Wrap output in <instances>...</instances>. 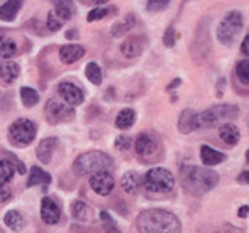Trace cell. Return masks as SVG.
Instances as JSON below:
<instances>
[{
  "label": "cell",
  "mask_w": 249,
  "mask_h": 233,
  "mask_svg": "<svg viewBox=\"0 0 249 233\" xmlns=\"http://www.w3.org/2000/svg\"><path fill=\"white\" fill-rule=\"evenodd\" d=\"M134 26H136V16H134V14H129L124 20H121V22H117V24H114V26H112V29H110L112 37L124 36V34H127Z\"/></svg>",
  "instance_id": "cell-21"
},
{
  "label": "cell",
  "mask_w": 249,
  "mask_h": 233,
  "mask_svg": "<svg viewBox=\"0 0 249 233\" xmlns=\"http://www.w3.org/2000/svg\"><path fill=\"white\" fill-rule=\"evenodd\" d=\"M237 183H239V184H249V169L243 171L239 176H237Z\"/></svg>",
  "instance_id": "cell-39"
},
{
  "label": "cell",
  "mask_w": 249,
  "mask_h": 233,
  "mask_svg": "<svg viewBox=\"0 0 249 233\" xmlns=\"http://www.w3.org/2000/svg\"><path fill=\"white\" fill-rule=\"evenodd\" d=\"M54 16L58 17L61 22H65V20H68L70 17L73 16V12H75V7H73L71 2H56L54 3Z\"/></svg>",
  "instance_id": "cell-27"
},
{
  "label": "cell",
  "mask_w": 249,
  "mask_h": 233,
  "mask_svg": "<svg viewBox=\"0 0 249 233\" xmlns=\"http://www.w3.org/2000/svg\"><path fill=\"white\" fill-rule=\"evenodd\" d=\"M241 53L244 54V56L249 58V34L243 39V46H241Z\"/></svg>",
  "instance_id": "cell-40"
},
{
  "label": "cell",
  "mask_w": 249,
  "mask_h": 233,
  "mask_svg": "<svg viewBox=\"0 0 249 233\" xmlns=\"http://www.w3.org/2000/svg\"><path fill=\"white\" fill-rule=\"evenodd\" d=\"M17 53V44L10 37H0V59H9Z\"/></svg>",
  "instance_id": "cell-28"
},
{
  "label": "cell",
  "mask_w": 249,
  "mask_h": 233,
  "mask_svg": "<svg viewBox=\"0 0 249 233\" xmlns=\"http://www.w3.org/2000/svg\"><path fill=\"white\" fill-rule=\"evenodd\" d=\"M41 218L48 225L58 223L59 218H61V208H59L58 201H54L50 196H44L43 201H41Z\"/></svg>",
  "instance_id": "cell-12"
},
{
  "label": "cell",
  "mask_w": 249,
  "mask_h": 233,
  "mask_svg": "<svg viewBox=\"0 0 249 233\" xmlns=\"http://www.w3.org/2000/svg\"><path fill=\"white\" fill-rule=\"evenodd\" d=\"M227 155L220 151H215L212 149L210 145H202L200 147V159L205 166H217V164H222L226 161Z\"/></svg>",
  "instance_id": "cell-18"
},
{
  "label": "cell",
  "mask_w": 249,
  "mask_h": 233,
  "mask_svg": "<svg viewBox=\"0 0 249 233\" xmlns=\"http://www.w3.org/2000/svg\"><path fill=\"white\" fill-rule=\"evenodd\" d=\"M136 122V112L132 109H124L121 110V112L117 113V117H115V127L117 128H129L132 127Z\"/></svg>",
  "instance_id": "cell-24"
},
{
  "label": "cell",
  "mask_w": 249,
  "mask_h": 233,
  "mask_svg": "<svg viewBox=\"0 0 249 233\" xmlns=\"http://www.w3.org/2000/svg\"><path fill=\"white\" fill-rule=\"evenodd\" d=\"M244 26L243 14L239 10H231L222 17V20L217 26V39L224 46H231L234 43V39L237 37V34L241 32Z\"/></svg>",
  "instance_id": "cell-6"
},
{
  "label": "cell",
  "mask_w": 249,
  "mask_h": 233,
  "mask_svg": "<svg viewBox=\"0 0 249 233\" xmlns=\"http://www.w3.org/2000/svg\"><path fill=\"white\" fill-rule=\"evenodd\" d=\"M37 134V127L29 118H17L9 127V137L17 145H29Z\"/></svg>",
  "instance_id": "cell-7"
},
{
  "label": "cell",
  "mask_w": 249,
  "mask_h": 233,
  "mask_svg": "<svg viewBox=\"0 0 249 233\" xmlns=\"http://www.w3.org/2000/svg\"><path fill=\"white\" fill-rule=\"evenodd\" d=\"M236 78L243 85L249 86V59H241L236 64Z\"/></svg>",
  "instance_id": "cell-32"
},
{
  "label": "cell",
  "mask_w": 249,
  "mask_h": 233,
  "mask_svg": "<svg viewBox=\"0 0 249 233\" xmlns=\"http://www.w3.org/2000/svg\"><path fill=\"white\" fill-rule=\"evenodd\" d=\"M239 117V107L232 103H219L198 113V128H213Z\"/></svg>",
  "instance_id": "cell-4"
},
{
  "label": "cell",
  "mask_w": 249,
  "mask_h": 233,
  "mask_svg": "<svg viewBox=\"0 0 249 233\" xmlns=\"http://www.w3.org/2000/svg\"><path fill=\"white\" fill-rule=\"evenodd\" d=\"M146 47V39L141 36H132L129 39H125L121 46V51L125 58H138L142 54Z\"/></svg>",
  "instance_id": "cell-14"
},
{
  "label": "cell",
  "mask_w": 249,
  "mask_h": 233,
  "mask_svg": "<svg viewBox=\"0 0 249 233\" xmlns=\"http://www.w3.org/2000/svg\"><path fill=\"white\" fill-rule=\"evenodd\" d=\"M219 137H220V140H222L224 144L234 147V145L239 142L241 132H239V128L232 124V122H229V124H224V125H220V127H219Z\"/></svg>",
  "instance_id": "cell-17"
},
{
  "label": "cell",
  "mask_w": 249,
  "mask_h": 233,
  "mask_svg": "<svg viewBox=\"0 0 249 233\" xmlns=\"http://www.w3.org/2000/svg\"><path fill=\"white\" fill-rule=\"evenodd\" d=\"M56 145H58V139H54V137L44 139V140H41V144L37 145L36 154H37V159H39L43 164H48V162L51 161V155H53V152H54Z\"/></svg>",
  "instance_id": "cell-19"
},
{
  "label": "cell",
  "mask_w": 249,
  "mask_h": 233,
  "mask_svg": "<svg viewBox=\"0 0 249 233\" xmlns=\"http://www.w3.org/2000/svg\"><path fill=\"white\" fill-rule=\"evenodd\" d=\"M20 73V68L14 61H0V79L3 83H14Z\"/></svg>",
  "instance_id": "cell-20"
},
{
  "label": "cell",
  "mask_w": 249,
  "mask_h": 233,
  "mask_svg": "<svg viewBox=\"0 0 249 233\" xmlns=\"http://www.w3.org/2000/svg\"><path fill=\"white\" fill-rule=\"evenodd\" d=\"M198 128V113L194 109H185L178 118V130L181 134H192Z\"/></svg>",
  "instance_id": "cell-13"
},
{
  "label": "cell",
  "mask_w": 249,
  "mask_h": 233,
  "mask_svg": "<svg viewBox=\"0 0 249 233\" xmlns=\"http://www.w3.org/2000/svg\"><path fill=\"white\" fill-rule=\"evenodd\" d=\"M65 36H66V39H76V37H78V32H76L75 29H71V31H68Z\"/></svg>",
  "instance_id": "cell-43"
},
{
  "label": "cell",
  "mask_w": 249,
  "mask_h": 233,
  "mask_svg": "<svg viewBox=\"0 0 249 233\" xmlns=\"http://www.w3.org/2000/svg\"><path fill=\"white\" fill-rule=\"evenodd\" d=\"M114 186H115L114 176L108 171L97 172V174H92V177H90V187H92L97 194H100V196L110 194Z\"/></svg>",
  "instance_id": "cell-10"
},
{
  "label": "cell",
  "mask_w": 249,
  "mask_h": 233,
  "mask_svg": "<svg viewBox=\"0 0 249 233\" xmlns=\"http://www.w3.org/2000/svg\"><path fill=\"white\" fill-rule=\"evenodd\" d=\"M20 98H22V103L26 107H34L39 102L37 92L34 88H29V86H24V88L20 90Z\"/></svg>",
  "instance_id": "cell-30"
},
{
  "label": "cell",
  "mask_w": 249,
  "mask_h": 233,
  "mask_svg": "<svg viewBox=\"0 0 249 233\" xmlns=\"http://www.w3.org/2000/svg\"><path fill=\"white\" fill-rule=\"evenodd\" d=\"M85 75H87V78H89V81L93 83V85H100L102 83V69L97 62H89V64H87Z\"/></svg>",
  "instance_id": "cell-31"
},
{
  "label": "cell",
  "mask_w": 249,
  "mask_h": 233,
  "mask_svg": "<svg viewBox=\"0 0 249 233\" xmlns=\"http://www.w3.org/2000/svg\"><path fill=\"white\" fill-rule=\"evenodd\" d=\"M107 233H121L117 230V228H110V230H107Z\"/></svg>",
  "instance_id": "cell-44"
},
{
  "label": "cell",
  "mask_w": 249,
  "mask_h": 233,
  "mask_svg": "<svg viewBox=\"0 0 249 233\" xmlns=\"http://www.w3.org/2000/svg\"><path fill=\"white\" fill-rule=\"evenodd\" d=\"M63 24L65 22H61V20L58 19V17L54 16V12H51L48 14V17H46V26H48V29L53 31V32H56V31H59L63 27Z\"/></svg>",
  "instance_id": "cell-35"
},
{
  "label": "cell",
  "mask_w": 249,
  "mask_h": 233,
  "mask_svg": "<svg viewBox=\"0 0 249 233\" xmlns=\"http://www.w3.org/2000/svg\"><path fill=\"white\" fill-rule=\"evenodd\" d=\"M71 213L76 220L80 221H90L92 220V210L89 204H85L83 201H75L71 206Z\"/></svg>",
  "instance_id": "cell-26"
},
{
  "label": "cell",
  "mask_w": 249,
  "mask_h": 233,
  "mask_svg": "<svg viewBox=\"0 0 249 233\" xmlns=\"http://www.w3.org/2000/svg\"><path fill=\"white\" fill-rule=\"evenodd\" d=\"M134 149L141 157H151L160 151V142L151 134H139L134 142Z\"/></svg>",
  "instance_id": "cell-11"
},
{
  "label": "cell",
  "mask_w": 249,
  "mask_h": 233,
  "mask_svg": "<svg viewBox=\"0 0 249 233\" xmlns=\"http://www.w3.org/2000/svg\"><path fill=\"white\" fill-rule=\"evenodd\" d=\"M142 187L148 194H168L175 189V176L164 168H153L142 177Z\"/></svg>",
  "instance_id": "cell-5"
},
{
  "label": "cell",
  "mask_w": 249,
  "mask_h": 233,
  "mask_svg": "<svg viewBox=\"0 0 249 233\" xmlns=\"http://www.w3.org/2000/svg\"><path fill=\"white\" fill-rule=\"evenodd\" d=\"M237 215H239V218H246L249 215V206L248 204H244V206L239 208V211H237Z\"/></svg>",
  "instance_id": "cell-41"
},
{
  "label": "cell",
  "mask_w": 249,
  "mask_h": 233,
  "mask_svg": "<svg viewBox=\"0 0 249 233\" xmlns=\"http://www.w3.org/2000/svg\"><path fill=\"white\" fill-rule=\"evenodd\" d=\"M180 181L185 193L192 196H202L219 184V174L213 169L200 166H183L180 169Z\"/></svg>",
  "instance_id": "cell-2"
},
{
  "label": "cell",
  "mask_w": 249,
  "mask_h": 233,
  "mask_svg": "<svg viewBox=\"0 0 249 233\" xmlns=\"http://www.w3.org/2000/svg\"><path fill=\"white\" fill-rule=\"evenodd\" d=\"M175 41H177V34H175V29L173 27H168L166 34L163 37V43L166 47H173L175 46Z\"/></svg>",
  "instance_id": "cell-37"
},
{
  "label": "cell",
  "mask_w": 249,
  "mask_h": 233,
  "mask_svg": "<svg viewBox=\"0 0 249 233\" xmlns=\"http://www.w3.org/2000/svg\"><path fill=\"white\" fill-rule=\"evenodd\" d=\"M12 196V191L7 184H0V203H7Z\"/></svg>",
  "instance_id": "cell-38"
},
{
  "label": "cell",
  "mask_w": 249,
  "mask_h": 233,
  "mask_svg": "<svg viewBox=\"0 0 249 233\" xmlns=\"http://www.w3.org/2000/svg\"><path fill=\"white\" fill-rule=\"evenodd\" d=\"M100 218H102L104 221H107L108 225H114V220H112L110 215H108L107 211H102V213H100Z\"/></svg>",
  "instance_id": "cell-42"
},
{
  "label": "cell",
  "mask_w": 249,
  "mask_h": 233,
  "mask_svg": "<svg viewBox=\"0 0 249 233\" xmlns=\"http://www.w3.org/2000/svg\"><path fill=\"white\" fill-rule=\"evenodd\" d=\"M136 227L141 233H180L181 223L175 213L161 208L142 210L136 220Z\"/></svg>",
  "instance_id": "cell-1"
},
{
  "label": "cell",
  "mask_w": 249,
  "mask_h": 233,
  "mask_svg": "<svg viewBox=\"0 0 249 233\" xmlns=\"http://www.w3.org/2000/svg\"><path fill=\"white\" fill-rule=\"evenodd\" d=\"M58 93H59V96L65 100V103L68 107L80 105V103H83V98H85L82 88H80L78 85H75V83H70V81L59 83V85H58Z\"/></svg>",
  "instance_id": "cell-9"
},
{
  "label": "cell",
  "mask_w": 249,
  "mask_h": 233,
  "mask_svg": "<svg viewBox=\"0 0 249 233\" xmlns=\"http://www.w3.org/2000/svg\"><path fill=\"white\" fill-rule=\"evenodd\" d=\"M121 186L127 194H139L142 189V176L138 171H129L121 177Z\"/></svg>",
  "instance_id": "cell-15"
},
{
  "label": "cell",
  "mask_w": 249,
  "mask_h": 233,
  "mask_svg": "<svg viewBox=\"0 0 249 233\" xmlns=\"http://www.w3.org/2000/svg\"><path fill=\"white\" fill-rule=\"evenodd\" d=\"M108 12H110V9H107V7H97V9L90 10L87 19H89V22H95V20H100L105 16H108Z\"/></svg>",
  "instance_id": "cell-33"
},
{
  "label": "cell",
  "mask_w": 249,
  "mask_h": 233,
  "mask_svg": "<svg viewBox=\"0 0 249 233\" xmlns=\"http://www.w3.org/2000/svg\"><path fill=\"white\" fill-rule=\"evenodd\" d=\"M51 183V176L48 174L46 171L39 169L37 166H33L31 168V172H29V179H27V187H33V186H37V184H48Z\"/></svg>",
  "instance_id": "cell-22"
},
{
  "label": "cell",
  "mask_w": 249,
  "mask_h": 233,
  "mask_svg": "<svg viewBox=\"0 0 249 233\" xmlns=\"http://www.w3.org/2000/svg\"><path fill=\"white\" fill-rule=\"evenodd\" d=\"M131 147H132V139L127 137V135H119V137L115 139V149H117V151L125 152Z\"/></svg>",
  "instance_id": "cell-34"
},
{
  "label": "cell",
  "mask_w": 249,
  "mask_h": 233,
  "mask_svg": "<svg viewBox=\"0 0 249 233\" xmlns=\"http://www.w3.org/2000/svg\"><path fill=\"white\" fill-rule=\"evenodd\" d=\"M83 54H85V47L80 44H66L59 49V59L65 64H71V62L78 61L80 58H83Z\"/></svg>",
  "instance_id": "cell-16"
},
{
  "label": "cell",
  "mask_w": 249,
  "mask_h": 233,
  "mask_svg": "<svg viewBox=\"0 0 249 233\" xmlns=\"http://www.w3.org/2000/svg\"><path fill=\"white\" fill-rule=\"evenodd\" d=\"M168 5H170V2H166V0H151L146 3V9L149 12H158V10H164Z\"/></svg>",
  "instance_id": "cell-36"
},
{
  "label": "cell",
  "mask_w": 249,
  "mask_h": 233,
  "mask_svg": "<svg viewBox=\"0 0 249 233\" xmlns=\"http://www.w3.org/2000/svg\"><path fill=\"white\" fill-rule=\"evenodd\" d=\"M246 161L249 162V149H248V151H246Z\"/></svg>",
  "instance_id": "cell-45"
},
{
  "label": "cell",
  "mask_w": 249,
  "mask_h": 233,
  "mask_svg": "<svg viewBox=\"0 0 249 233\" xmlns=\"http://www.w3.org/2000/svg\"><path fill=\"white\" fill-rule=\"evenodd\" d=\"M3 221H5V225L10 228V230L14 232H19L22 230L24 227H26V220H24V217L19 213V211H9V213L5 215V218H3Z\"/></svg>",
  "instance_id": "cell-25"
},
{
  "label": "cell",
  "mask_w": 249,
  "mask_h": 233,
  "mask_svg": "<svg viewBox=\"0 0 249 233\" xmlns=\"http://www.w3.org/2000/svg\"><path fill=\"white\" fill-rule=\"evenodd\" d=\"M114 166V159L107 155L105 152L92 151L78 155L73 162V171L76 176H87V174H97V172L107 171Z\"/></svg>",
  "instance_id": "cell-3"
},
{
  "label": "cell",
  "mask_w": 249,
  "mask_h": 233,
  "mask_svg": "<svg viewBox=\"0 0 249 233\" xmlns=\"http://www.w3.org/2000/svg\"><path fill=\"white\" fill-rule=\"evenodd\" d=\"M22 3L20 2H5L0 5V19L5 22H12L16 19V16L19 14Z\"/></svg>",
  "instance_id": "cell-23"
},
{
  "label": "cell",
  "mask_w": 249,
  "mask_h": 233,
  "mask_svg": "<svg viewBox=\"0 0 249 233\" xmlns=\"http://www.w3.org/2000/svg\"><path fill=\"white\" fill-rule=\"evenodd\" d=\"M14 174H16V166L10 161H7V159H2L0 161V184L9 183Z\"/></svg>",
  "instance_id": "cell-29"
},
{
  "label": "cell",
  "mask_w": 249,
  "mask_h": 233,
  "mask_svg": "<svg viewBox=\"0 0 249 233\" xmlns=\"http://www.w3.org/2000/svg\"><path fill=\"white\" fill-rule=\"evenodd\" d=\"M46 113H48V118L53 124L56 122H65V120H70L75 115V110L73 107H68L65 102H58V100L51 98L50 102L46 103Z\"/></svg>",
  "instance_id": "cell-8"
}]
</instances>
